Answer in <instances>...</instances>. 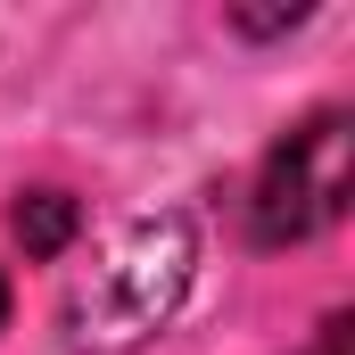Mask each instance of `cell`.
Wrapping results in <instances>:
<instances>
[{"label":"cell","instance_id":"1","mask_svg":"<svg viewBox=\"0 0 355 355\" xmlns=\"http://www.w3.org/2000/svg\"><path fill=\"white\" fill-rule=\"evenodd\" d=\"M198 281V223L190 215H141L91 257L58 297L67 355H141L182 314Z\"/></svg>","mask_w":355,"mask_h":355},{"label":"cell","instance_id":"2","mask_svg":"<svg viewBox=\"0 0 355 355\" xmlns=\"http://www.w3.org/2000/svg\"><path fill=\"white\" fill-rule=\"evenodd\" d=\"M347 207H355V116L314 107L265 149V166L248 182V248H306L339 232Z\"/></svg>","mask_w":355,"mask_h":355},{"label":"cell","instance_id":"3","mask_svg":"<svg viewBox=\"0 0 355 355\" xmlns=\"http://www.w3.org/2000/svg\"><path fill=\"white\" fill-rule=\"evenodd\" d=\"M8 232H17V248H25L33 265H50V257H67V248H75L83 207H75L67 190H25V198L8 207Z\"/></svg>","mask_w":355,"mask_h":355},{"label":"cell","instance_id":"4","mask_svg":"<svg viewBox=\"0 0 355 355\" xmlns=\"http://www.w3.org/2000/svg\"><path fill=\"white\" fill-rule=\"evenodd\" d=\"M314 8H265V17H240L232 8V33H248V42H265V33H289V25H306Z\"/></svg>","mask_w":355,"mask_h":355},{"label":"cell","instance_id":"5","mask_svg":"<svg viewBox=\"0 0 355 355\" xmlns=\"http://www.w3.org/2000/svg\"><path fill=\"white\" fill-rule=\"evenodd\" d=\"M347 347H355V322H347V314H331V322L314 331V347H297V355H347Z\"/></svg>","mask_w":355,"mask_h":355},{"label":"cell","instance_id":"6","mask_svg":"<svg viewBox=\"0 0 355 355\" xmlns=\"http://www.w3.org/2000/svg\"><path fill=\"white\" fill-rule=\"evenodd\" d=\"M0 331H8V272H0Z\"/></svg>","mask_w":355,"mask_h":355}]
</instances>
